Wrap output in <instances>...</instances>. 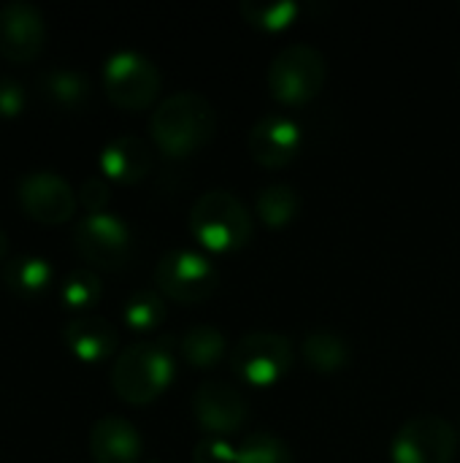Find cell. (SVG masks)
<instances>
[{
	"label": "cell",
	"instance_id": "1",
	"mask_svg": "<svg viewBox=\"0 0 460 463\" xmlns=\"http://www.w3.org/2000/svg\"><path fill=\"white\" fill-rule=\"evenodd\" d=\"M149 133L155 146L174 160L190 157L203 149L217 133V109L214 103L192 90H179L163 98L152 117Z\"/></svg>",
	"mask_w": 460,
	"mask_h": 463
},
{
	"label": "cell",
	"instance_id": "2",
	"mask_svg": "<svg viewBox=\"0 0 460 463\" xmlns=\"http://www.w3.org/2000/svg\"><path fill=\"white\" fill-rule=\"evenodd\" d=\"M190 233L209 252H239L255 236V214L230 190H206L190 206Z\"/></svg>",
	"mask_w": 460,
	"mask_h": 463
},
{
	"label": "cell",
	"instance_id": "3",
	"mask_svg": "<svg viewBox=\"0 0 460 463\" xmlns=\"http://www.w3.org/2000/svg\"><path fill=\"white\" fill-rule=\"evenodd\" d=\"M176 377V361L165 339L136 342L125 347L111 366V388L127 404H149L168 391Z\"/></svg>",
	"mask_w": 460,
	"mask_h": 463
},
{
	"label": "cell",
	"instance_id": "4",
	"mask_svg": "<svg viewBox=\"0 0 460 463\" xmlns=\"http://www.w3.org/2000/svg\"><path fill=\"white\" fill-rule=\"evenodd\" d=\"M328 79V62L312 43H290L274 54L266 71V87L282 106H306Z\"/></svg>",
	"mask_w": 460,
	"mask_h": 463
},
{
	"label": "cell",
	"instance_id": "5",
	"mask_svg": "<svg viewBox=\"0 0 460 463\" xmlns=\"http://www.w3.org/2000/svg\"><path fill=\"white\" fill-rule=\"evenodd\" d=\"M293 361V342L274 331H249L230 350V369L249 388L277 385L290 374Z\"/></svg>",
	"mask_w": 460,
	"mask_h": 463
},
{
	"label": "cell",
	"instance_id": "6",
	"mask_svg": "<svg viewBox=\"0 0 460 463\" xmlns=\"http://www.w3.org/2000/svg\"><path fill=\"white\" fill-rule=\"evenodd\" d=\"M160 87L163 79L157 65L136 49H119L103 65V92L125 111L149 109L157 100Z\"/></svg>",
	"mask_w": 460,
	"mask_h": 463
},
{
	"label": "cell",
	"instance_id": "7",
	"mask_svg": "<svg viewBox=\"0 0 460 463\" xmlns=\"http://www.w3.org/2000/svg\"><path fill=\"white\" fill-rule=\"evenodd\" d=\"M157 290L176 304H201L220 288L217 263L195 250H168L155 266Z\"/></svg>",
	"mask_w": 460,
	"mask_h": 463
},
{
	"label": "cell",
	"instance_id": "8",
	"mask_svg": "<svg viewBox=\"0 0 460 463\" xmlns=\"http://www.w3.org/2000/svg\"><path fill=\"white\" fill-rule=\"evenodd\" d=\"M73 244L89 266L103 271H119L130 260L133 233L122 217L111 212H98L84 214L73 225Z\"/></svg>",
	"mask_w": 460,
	"mask_h": 463
},
{
	"label": "cell",
	"instance_id": "9",
	"mask_svg": "<svg viewBox=\"0 0 460 463\" xmlns=\"http://www.w3.org/2000/svg\"><path fill=\"white\" fill-rule=\"evenodd\" d=\"M458 434L442 415L409 418L390 442L393 463H453Z\"/></svg>",
	"mask_w": 460,
	"mask_h": 463
},
{
	"label": "cell",
	"instance_id": "10",
	"mask_svg": "<svg viewBox=\"0 0 460 463\" xmlns=\"http://www.w3.org/2000/svg\"><path fill=\"white\" fill-rule=\"evenodd\" d=\"M16 198L24 214L43 225L68 222L76 212V193L57 171H30L16 184Z\"/></svg>",
	"mask_w": 460,
	"mask_h": 463
},
{
	"label": "cell",
	"instance_id": "11",
	"mask_svg": "<svg viewBox=\"0 0 460 463\" xmlns=\"http://www.w3.org/2000/svg\"><path fill=\"white\" fill-rule=\"evenodd\" d=\"M247 149L252 160L263 168H285L290 165L301 149H304V130L301 125L282 114V111H268L247 133Z\"/></svg>",
	"mask_w": 460,
	"mask_h": 463
},
{
	"label": "cell",
	"instance_id": "12",
	"mask_svg": "<svg viewBox=\"0 0 460 463\" xmlns=\"http://www.w3.org/2000/svg\"><path fill=\"white\" fill-rule=\"evenodd\" d=\"M192 415L206 437H228L247 423L249 404L233 385L209 380L192 393Z\"/></svg>",
	"mask_w": 460,
	"mask_h": 463
},
{
	"label": "cell",
	"instance_id": "13",
	"mask_svg": "<svg viewBox=\"0 0 460 463\" xmlns=\"http://www.w3.org/2000/svg\"><path fill=\"white\" fill-rule=\"evenodd\" d=\"M46 22L41 8L27 0H8L0 8V54L11 62H30L41 54Z\"/></svg>",
	"mask_w": 460,
	"mask_h": 463
},
{
	"label": "cell",
	"instance_id": "14",
	"mask_svg": "<svg viewBox=\"0 0 460 463\" xmlns=\"http://www.w3.org/2000/svg\"><path fill=\"white\" fill-rule=\"evenodd\" d=\"M144 442L138 429L119 418L103 415L89 429V456L95 463H138Z\"/></svg>",
	"mask_w": 460,
	"mask_h": 463
},
{
	"label": "cell",
	"instance_id": "15",
	"mask_svg": "<svg viewBox=\"0 0 460 463\" xmlns=\"http://www.w3.org/2000/svg\"><path fill=\"white\" fill-rule=\"evenodd\" d=\"M62 339L68 350L84 364L106 361L108 355L117 353V345H119L117 328L106 317H98V315H81V317L68 320L62 328Z\"/></svg>",
	"mask_w": 460,
	"mask_h": 463
},
{
	"label": "cell",
	"instance_id": "16",
	"mask_svg": "<svg viewBox=\"0 0 460 463\" xmlns=\"http://www.w3.org/2000/svg\"><path fill=\"white\" fill-rule=\"evenodd\" d=\"M152 163H155L152 149L138 136H119L108 141L98 155V165L103 176L122 182V184H136L146 179V174L152 171Z\"/></svg>",
	"mask_w": 460,
	"mask_h": 463
},
{
	"label": "cell",
	"instance_id": "17",
	"mask_svg": "<svg viewBox=\"0 0 460 463\" xmlns=\"http://www.w3.org/2000/svg\"><path fill=\"white\" fill-rule=\"evenodd\" d=\"M38 92L41 98L62 111H79L89 103L92 95V84L84 73L73 71V68H52L38 73Z\"/></svg>",
	"mask_w": 460,
	"mask_h": 463
},
{
	"label": "cell",
	"instance_id": "18",
	"mask_svg": "<svg viewBox=\"0 0 460 463\" xmlns=\"http://www.w3.org/2000/svg\"><path fill=\"white\" fill-rule=\"evenodd\" d=\"M52 279H54V269L41 255H16L3 266L5 288L24 301L41 298L49 290Z\"/></svg>",
	"mask_w": 460,
	"mask_h": 463
},
{
	"label": "cell",
	"instance_id": "19",
	"mask_svg": "<svg viewBox=\"0 0 460 463\" xmlns=\"http://www.w3.org/2000/svg\"><path fill=\"white\" fill-rule=\"evenodd\" d=\"M225 350H228V339L220 328H214L211 323H198V326H190L182 339H179V353L182 358L192 366V369H201V372H209L214 369L222 358H225Z\"/></svg>",
	"mask_w": 460,
	"mask_h": 463
},
{
	"label": "cell",
	"instance_id": "20",
	"mask_svg": "<svg viewBox=\"0 0 460 463\" xmlns=\"http://www.w3.org/2000/svg\"><path fill=\"white\" fill-rule=\"evenodd\" d=\"M301 355H304V361L314 372H320V374H336V372H342L350 364L352 350H350L347 339H342L336 331L317 328V331H309L304 336Z\"/></svg>",
	"mask_w": 460,
	"mask_h": 463
},
{
	"label": "cell",
	"instance_id": "21",
	"mask_svg": "<svg viewBox=\"0 0 460 463\" xmlns=\"http://www.w3.org/2000/svg\"><path fill=\"white\" fill-rule=\"evenodd\" d=\"M301 212V195L287 182H274L258 190L255 195V217L268 228H285L290 225Z\"/></svg>",
	"mask_w": 460,
	"mask_h": 463
},
{
	"label": "cell",
	"instance_id": "22",
	"mask_svg": "<svg viewBox=\"0 0 460 463\" xmlns=\"http://www.w3.org/2000/svg\"><path fill=\"white\" fill-rule=\"evenodd\" d=\"M239 14L255 30L279 33V30L290 27L298 19L301 5L296 0H241Z\"/></svg>",
	"mask_w": 460,
	"mask_h": 463
},
{
	"label": "cell",
	"instance_id": "23",
	"mask_svg": "<svg viewBox=\"0 0 460 463\" xmlns=\"http://www.w3.org/2000/svg\"><path fill=\"white\" fill-rule=\"evenodd\" d=\"M165 315V298L157 290H136L122 307V320L133 331H155Z\"/></svg>",
	"mask_w": 460,
	"mask_h": 463
},
{
	"label": "cell",
	"instance_id": "24",
	"mask_svg": "<svg viewBox=\"0 0 460 463\" xmlns=\"http://www.w3.org/2000/svg\"><path fill=\"white\" fill-rule=\"evenodd\" d=\"M103 282L92 269H73L60 285V301L68 309H89L100 301Z\"/></svg>",
	"mask_w": 460,
	"mask_h": 463
},
{
	"label": "cell",
	"instance_id": "25",
	"mask_svg": "<svg viewBox=\"0 0 460 463\" xmlns=\"http://www.w3.org/2000/svg\"><path fill=\"white\" fill-rule=\"evenodd\" d=\"M236 463H296L285 439L271 431H258L241 439Z\"/></svg>",
	"mask_w": 460,
	"mask_h": 463
},
{
	"label": "cell",
	"instance_id": "26",
	"mask_svg": "<svg viewBox=\"0 0 460 463\" xmlns=\"http://www.w3.org/2000/svg\"><path fill=\"white\" fill-rule=\"evenodd\" d=\"M239 461V448L230 445L225 437H203L195 450L192 463H236Z\"/></svg>",
	"mask_w": 460,
	"mask_h": 463
},
{
	"label": "cell",
	"instance_id": "27",
	"mask_svg": "<svg viewBox=\"0 0 460 463\" xmlns=\"http://www.w3.org/2000/svg\"><path fill=\"white\" fill-rule=\"evenodd\" d=\"M79 201L84 203L87 214L106 212V206L111 201V190H108L106 176H87L79 187Z\"/></svg>",
	"mask_w": 460,
	"mask_h": 463
},
{
	"label": "cell",
	"instance_id": "28",
	"mask_svg": "<svg viewBox=\"0 0 460 463\" xmlns=\"http://www.w3.org/2000/svg\"><path fill=\"white\" fill-rule=\"evenodd\" d=\"M24 103H27L24 87L16 79H0V117L22 114Z\"/></svg>",
	"mask_w": 460,
	"mask_h": 463
},
{
	"label": "cell",
	"instance_id": "29",
	"mask_svg": "<svg viewBox=\"0 0 460 463\" xmlns=\"http://www.w3.org/2000/svg\"><path fill=\"white\" fill-rule=\"evenodd\" d=\"M5 252H8V236H5V231L0 228V260L5 258Z\"/></svg>",
	"mask_w": 460,
	"mask_h": 463
},
{
	"label": "cell",
	"instance_id": "30",
	"mask_svg": "<svg viewBox=\"0 0 460 463\" xmlns=\"http://www.w3.org/2000/svg\"><path fill=\"white\" fill-rule=\"evenodd\" d=\"M146 463H165V461H163V458H149Z\"/></svg>",
	"mask_w": 460,
	"mask_h": 463
}]
</instances>
